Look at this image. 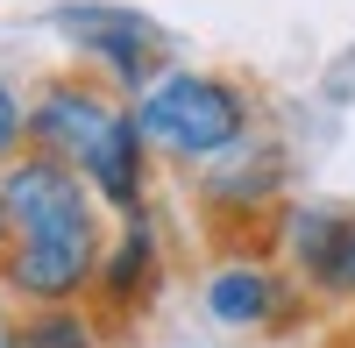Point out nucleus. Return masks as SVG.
<instances>
[{"label":"nucleus","mask_w":355,"mask_h":348,"mask_svg":"<svg viewBox=\"0 0 355 348\" xmlns=\"http://www.w3.org/2000/svg\"><path fill=\"white\" fill-rule=\"evenodd\" d=\"M135 121L150 135V150L164 171H206L227 150H242L249 135H263V100L249 78H234L220 64H171L150 93L135 100Z\"/></svg>","instance_id":"nucleus-1"},{"label":"nucleus","mask_w":355,"mask_h":348,"mask_svg":"<svg viewBox=\"0 0 355 348\" xmlns=\"http://www.w3.org/2000/svg\"><path fill=\"white\" fill-rule=\"evenodd\" d=\"M50 36L71 50L78 71L107 78L121 100H142L178 64L171 28L157 15L128 8V0H64V8H50Z\"/></svg>","instance_id":"nucleus-2"},{"label":"nucleus","mask_w":355,"mask_h":348,"mask_svg":"<svg viewBox=\"0 0 355 348\" xmlns=\"http://www.w3.org/2000/svg\"><path fill=\"white\" fill-rule=\"evenodd\" d=\"M199 320L234 341H270L306 313V292L270 249H227L199 270Z\"/></svg>","instance_id":"nucleus-3"},{"label":"nucleus","mask_w":355,"mask_h":348,"mask_svg":"<svg viewBox=\"0 0 355 348\" xmlns=\"http://www.w3.org/2000/svg\"><path fill=\"white\" fill-rule=\"evenodd\" d=\"M192 207H199L206 227H220V235H249V227L270 235L277 214L291 207V150L270 128L249 135L242 150H227L220 164L192 171Z\"/></svg>","instance_id":"nucleus-4"},{"label":"nucleus","mask_w":355,"mask_h":348,"mask_svg":"<svg viewBox=\"0 0 355 348\" xmlns=\"http://www.w3.org/2000/svg\"><path fill=\"white\" fill-rule=\"evenodd\" d=\"M270 256L299 277L306 306L355 313V207H341V199H291L270 227Z\"/></svg>","instance_id":"nucleus-5"},{"label":"nucleus","mask_w":355,"mask_h":348,"mask_svg":"<svg viewBox=\"0 0 355 348\" xmlns=\"http://www.w3.org/2000/svg\"><path fill=\"white\" fill-rule=\"evenodd\" d=\"M164 284H171V235H164V220H157V207H150V214L114 220L107 256H100V277H93V292H85V306H93L100 327L121 341V334H135V327L157 313Z\"/></svg>","instance_id":"nucleus-6"},{"label":"nucleus","mask_w":355,"mask_h":348,"mask_svg":"<svg viewBox=\"0 0 355 348\" xmlns=\"http://www.w3.org/2000/svg\"><path fill=\"white\" fill-rule=\"evenodd\" d=\"M107 227H50V235H8V256H0V299L15 313L21 306H85L107 256Z\"/></svg>","instance_id":"nucleus-7"},{"label":"nucleus","mask_w":355,"mask_h":348,"mask_svg":"<svg viewBox=\"0 0 355 348\" xmlns=\"http://www.w3.org/2000/svg\"><path fill=\"white\" fill-rule=\"evenodd\" d=\"M121 107H128V100L114 93L107 78L78 71V64L43 71V78H28V150L78 164L85 150H93V135H100Z\"/></svg>","instance_id":"nucleus-8"},{"label":"nucleus","mask_w":355,"mask_h":348,"mask_svg":"<svg viewBox=\"0 0 355 348\" xmlns=\"http://www.w3.org/2000/svg\"><path fill=\"white\" fill-rule=\"evenodd\" d=\"M0 199H8V235H50V227H107L114 214L93 199V185L78 178V164L21 150L0 171Z\"/></svg>","instance_id":"nucleus-9"},{"label":"nucleus","mask_w":355,"mask_h":348,"mask_svg":"<svg viewBox=\"0 0 355 348\" xmlns=\"http://www.w3.org/2000/svg\"><path fill=\"white\" fill-rule=\"evenodd\" d=\"M157 171H164V157L150 150V135H142V121H135V100L114 114V121L93 135V150L78 157V178L93 185V199L114 214V220H128V214H150L157 207Z\"/></svg>","instance_id":"nucleus-10"},{"label":"nucleus","mask_w":355,"mask_h":348,"mask_svg":"<svg viewBox=\"0 0 355 348\" xmlns=\"http://www.w3.org/2000/svg\"><path fill=\"white\" fill-rule=\"evenodd\" d=\"M15 348H114L93 306H21L15 313Z\"/></svg>","instance_id":"nucleus-11"},{"label":"nucleus","mask_w":355,"mask_h":348,"mask_svg":"<svg viewBox=\"0 0 355 348\" xmlns=\"http://www.w3.org/2000/svg\"><path fill=\"white\" fill-rule=\"evenodd\" d=\"M28 150V85L0 71V171Z\"/></svg>","instance_id":"nucleus-12"},{"label":"nucleus","mask_w":355,"mask_h":348,"mask_svg":"<svg viewBox=\"0 0 355 348\" xmlns=\"http://www.w3.org/2000/svg\"><path fill=\"white\" fill-rule=\"evenodd\" d=\"M0 348H15V313H0Z\"/></svg>","instance_id":"nucleus-13"},{"label":"nucleus","mask_w":355,"mask_h":348,"mask_svg":"<svg viewBox=\"0 0 355 348\" xmlns=\"http://www.w3.org/2000/svg\"><path fill=\"white\" fill-rule=\"evenodd\" d=\"M0 256H8V199H0Z\"/></svg>","instance_id":"nucleus-14"}]
</instances>
